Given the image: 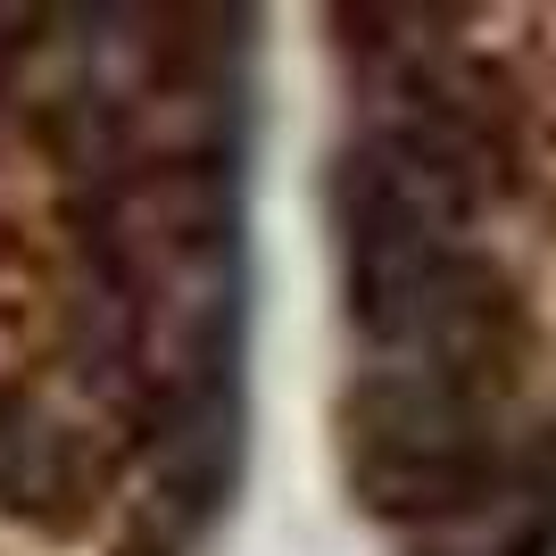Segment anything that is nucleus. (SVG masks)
<instances>
[{
  "instance_id": "nucleus-1",
  "label": "nucleus",
  "mask_w": 556,
  "mask_h": 556,
  "mask_svg": "<svg viewBox=\"0 0 556 556\" xmlns=\"http://www.w3.org/2000/svg\"><path fill=\"white\" fill-rule=\"evenodd\" d=\"M92 307L109 374L159 432H216L241 341V232L232 166L175 150L116 175L92 216Z\"/></svg>"
}]
</instances>
